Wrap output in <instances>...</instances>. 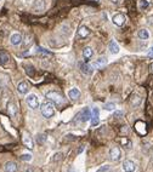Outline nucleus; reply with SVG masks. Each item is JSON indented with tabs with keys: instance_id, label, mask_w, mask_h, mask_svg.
I'll return each mask as SVG.
<instances>
[{
	"instance_id": "f257e3e1",
	"label": "nucleus",
	"mask_w": 153,
	"mask_h": 172,
	"mask_svg": "<svg viewBox=\"0 0 153 172\" xmlns=\"http://www.w3.org/2000/svg\"><path fill=\"white\" fill-rule=\"evenodd\" d=\"M45 97L47 98V101H50L52 104L57 105V107H59V105H62L63 102H64L63 96L60 92H57V91H49L45 95Z\"/></svg>"
},
{
	"instance_id": "f03ea898",
	"label": "nucleus",
	"mask_w": 153,
	"mask_h": 172,
	"mask_svg": "<svg viewBox=\"0 0 153 172\" xmlns=\"http://www.w3.org/2000/svg\"><path fill=\"white\" fill-rule=\"evenodd\" d=\"M40 112H42L43 117L49 119V118H52L55 115V107L50 101H45L42 104V107H40Z\"/></svg>"
},
{
	"instance_id": "7ed1b4c3",
	"label": "nucleus",
	"mask_w": 153,
	"mask_h": 172,
	"mask_svg": "<svg viewBox=\"0 0 153 172\" xmlns=\"http://www.w3.org/2000/svg\"><path fill=\"white\" fill-rule=\"evenodd\" d=\"M90 119H91V112L89 108H84L82 112H79L77 115V121H80V122H85Z\"/></svg>"
},
{
	"instance_id": "20e7f679",
	"label": "nucleus",
	"mask_w": 153,
	"mask_h": 172,
	"mask_svg": "<svg viewBox=\"0 0 153 172\" xmlns=\"http://www.w3.org/2000/svg\"><path fill=\"white\" fill-rule=\"evenodd\" d=\"M112 22H113V24L117 27H123L126 23V17L123 13H116V15H113V17H112Z\"/></svg>"
},
{
	"instance_id": "39448f33",
	"label": "nucleus",
	"mask_w": 153,
	"mask_h": 172,
	"mask_svg": "<svg viewBox=\"0 0 153 172\" xmlns=\"http://www.w3.org/2000/svg\"><path fill=\"white\" fill-rule=\"evenodd\" d=\"M27 103L32 109H38L39 108V100H38V97L33 93L27 96Z\"/></svg>"
},
{
	"instance_id": "423d86ee",
	"label": "nucleus",
	"mask_w": 153,
	"mask_h": 172,
	"mask_svg": "<svg viewBox=\"0 0 153 172\" xmlns=\"http://www.w3.org/2000/svg\"><path fill=\"white\" fill-rule=\"evenodd\" d=\"M90 33H91V30H90L89 27L82 26V27H80V28L78 29V32H77V37H78L79 39H85L86 37H89V35H90Z\"/></svg>"
},
{
	"instance_id": "0eeeda50",
	"label": "nucleus",
	"mask_w": 153,
	"mask_h": 172,
	"mask_svg": "<svg viewBox=\"0 0 153 172\" xmlns=\"http://www.w3.org/2000/svg\"><path fill=\"white\" fill-rule=\"evenodd\" d=\"M9 63H10V55L5 50H0V65L6 67Z\"/></svg>"
},
{
	"instance_id": "6e6552de",
	"label": "nucleus",
	"mask_w": 153,
	"mask_h": 172,
	"mask_svg": "<svg viewBox=\"0 0 153 172\" xmlns=\"http://www.w3.org/2000/svg\"><path fill=\"white\" fill-rule=\"evenodd\" d=\"M109 157L113 161H118L120 159V157H122V152H120L118 147H113V148H111V150H109Z\"/></svg>"
},
{
	"instance_id": "1a4fd4ad",
	"label": "nucleus",
	"mask_w": 153,
	"mask_h": 172,
	"mask_svg": "<svg viewBox=\"0 0 153 172\" xmlns=\"http://www.w3.org/2000/svg\"><path fill=\"white\" fill-rule=\"evenodd\" d=\"M136 170V165L135 162L131 160H125L123 162V171L124 172H134Z\"/></svg>"
},
{
	"instance_id": "9d476101",
	"label": "nucleus",
	"mask_w": 153,
	"mask_h": 172,
	"mask_svg": "<svg viewBox=\"0 0 153 172\" xmlns=\"http://www.w3.org/2000/svg\"><path fill=\"white\" fill-rule=\"evenodd\" d=\"M100 122V112H99V108H95L92 110V115H91V125L92 127L97 126Z\"/></svg>"
},
{
	"instance_id": "9b49d317",
	"label": "nucleus",
	"mask_w": 153,
	"mask_h": 172,
	"mask_svg": "<svg viewBox=\"0 0 153 172\" xmlns=\"http://www.w3.org/2000/svg\"><path fill=\"white\" fill-rule=\"evenodd\" d=\"M79 65H80V70H82L83 74H85V75L92 74V67L90 64H87L85 62V63H79Z\"/></svg>"
},
{
	"instance_id": "f8f14e48",
	"label": "nucleus",
	"mask_w": 153,
	"mask_h": 172,
	"mask_svg": "<svg viewBox=\"0 0 153 172\" xmlns=\"http://www.w3.org/2000/svg\"><path fill=\"white\" fill-rule=\"evenodd\" d=\"M10 43L12 45H20L22 43V35L20 34V33H13V34L10 37Z\"/></svg>"
},
{
	"instance_id": "ddd939ff",
	"label": "nucleus",
	"mask_w": 153,
	"mask_h": 172,
	"mask_svg": "<svg viewBox=\"0 0 153 172\" xmlns=\"http://www.w3.org/2000/svg\"><path fill=\"white\" fill-rule=\"evenodd\" d=\"M7 112H9L11 118H16V115H17V107H16V104L13 102L7 103Z\"/></svg>"
},
{
	"instance_id": "4468645a",
	"label": "nucleus",
	"mask_w": 153,
	"mask_h": 172,
	"mask_svg": "<svg viewBox=\"0 0 153 172\" xmlns=\"http://www.w3.org/2000/svg\"><path fill=\"white\" fill-rule=\"evenodd\" d=\"M22 141H23V144H25L28 149H33L34 148V144H33V141H32V138L29 137V135L25 133L22 137Z\"/></svg>"
},
{
	"instance_id": "2eb2a0df",
	"label": "nucleus",
	"mask_w": 153,
	"mask_h": 172,
	"mask_svg": "<svg viewBox=\"0 0 153 172\" xmlns=\"http://www.w3.org/2000/svg\"><path fill=\"white\" fill-rule=\"evenodd\" d=\"M17 90H18V92L22 93V95L28 93V91H29V85H28V83H26V81H21V83L18 84V86H17Z\"/></svg>"
},
{
	"instance_id": "dca6fc26",
	"label": "nucleus",
	"mask_w": 153,
	"mask_h": 172,
	"mask_svg": "<svg viewBox=\"0 0 153 172\" xmlns=\"http://www.w3.org/2000/svg\"><path fill=\"white\" fill-rule=\"evenodd\" d=\"M92 55H94V51H92V48H91L90 46L84 47V50H83V57H84L85 62L89 61V60L91 58V57H92Z\"/></svg>"
},
{
	"instance_id": "f3484780",
	"label": "nucleus",
	"mask_w": 153,
	"mask_h": 172,
	"mask_svg": "<svg viewBox=\"0 0 153 172\" xmlns=\"http://www.w3.org/2000/svg\"><path fill=\"white\" fill-rule=\"evenodd\" d=\"M4 170L6 172H16V171H17V164L13 162V161L6 162L5 166H4Z\"/></svg>"
},
{
	"instance_id": "a211bd4d",
	"label": "nucleus",
	"mask_w": 153,
	"mask_h": 172,
	"mask_svg": "<svg viewBox=\"0 0 153 172\" xmlns=\"http://www.w3.org/2000/svg\"><path fill=\"white\" fill-rule=\"evenodd\" d=\"M68 96H69L71 100L75 101V100H78V98H80V91L77 87H73V88H71L68 91Z\"/></svg>"
},
{
	"instance_id": "6ab92c4d",
	"label": "nucleus",
	"mask_w": 153,
	"mask_h": 172,
	"mask_svg": "<svg viewBox=\"0 0 153 172\" xmlns=\"http://www.w3.org/2000/svg\"><path fill=\"white\" fill-rule=\"evenodd\" d=\"M130 103H131V105H134V107H139V105L141 104V97L136 93H133L131 97H130Z\"/></svg>"
},
{
	"instance_id": "aec40b11",
	"label": "nucleus",
	"mask_w": 153,
	"mask_h": 172,
	"mask_svg": "<svg viewBox=\"0 0 153 172\" xmlns=\"http://www.w3.org/2000/svg\"><path fill=\"white\" fill-rule=\"evenodd\" d=\"M33 9L35 11H44L45 10V1L44 0H35Z\"/></svg>"
},
{
	"instance_id": "412c9836",
	"label": "nucleus",
	"mask_w": 153,
	"mask_h": 172,
	"mask_svg": "<svg viewBox=\"0 0 153 172\" xmlns=\"http://www.w3.org/2000/svg\"><path fill=\"white\" fill-rule=\"evenodd\" d=\"M108 48H109V51L113 53V55H117V53H119V46H118V44L116 43V40H111V43H109V46H108Z\"/></svg>"
},
{
	"instance_id": "4be33fe9",
	"label": "nucleus",
	"mask_w": 153,
	"mask_h": 172,
	"mask_svg": "<svg viewBox=\"0 0 153 172\" xmlns=\"http://www.w3.org/2000/svg\"><path fill=\"white\" fill-rule=\"evenodd\" d=\"M106 64H107V58H106V57H100V58L96 60V62L94 63L95 67H96V68H100V69L103 68Z\"/></svg>"
},
{
	"instance_id": "5701e85b",
	"label": "nucleus",
	"mask_w": 153,
	"mask_h": 172,
	"mask_svg": "<svg viewBox=\"0 0 153 172\" xmlns=\"http://www.w3.org/2000/svg\"><path fill=\"white\" fill-rule=\"evenodd\" d=\"M137 37L141 39V40H147L148 38H149V33H148V30L147 29H140L139 32H137Z\"/></svg>"
},
{
	"instance_id": "b1692460",
	"label": "nucleus",
	"mask_w": 153,
	"mask_h": 172,
	"mask_svg": "<svg viewBox=\"0 0 153 172\" xmlns=\"http://www.w3.org/2000/svg\"><path fill=\"white\" fill-rule=\"evenodd\" d=\"M139 9L141 11H145V10H147L148 7H149V1L148 0H139Z\"/></svg>"
},
{
	"instance_id": "393cba45",
	"label": "nucleus",
	"mask_w": 153,
	"mask_h": 172,
	"mask_svg": "<svg viewBox=\"0 0 153 172\" xmlns=\"http://www.w3.org/2000/svg\"><path fill=\"white\" fill-rule=\"evenodd\" d=\"M120 144H122L124 148H131V145H133L131 141L129 140L128 137H122V138H120Z\"/></svg>"
},
{
	"instance_id": "a878e982",
	"label": "nucleus",
	"mask_w": 153,
	"mask_h": 172,
	"mask_svg": "<svg viewBox=\"0 0 153 172\" xmlns=\"http://www.w3.org/2000/svg\"><path fill=\"white\" fill-rule=\"evenodd\" d=\"M37 52H38V53H40V55H45V56H47V55H49V56H51V55H52V52L47 51V50H45V48L40 47V46L37 48Z\"/></svg>"
},
{
	"instance_id": "bb28decb",
	"label": "nucleus",
	"mask_w": 153,
	"mask_h": 172,
	"mask_svg": "<svg viewBox=\"0 0 153 172\" xmlns=\"http://www.w3.org/2000/svg\"><path fill=\"white\" fill-rule=\"evenodd\" d=\"M63 159V154L62 153H56L54 155V158H52V161L54 162H57V161H61Z\"/></svg>"
},
{
	"instance_id": "cd10ccee",
	"label": "nucleus",
	"mask_w": 153,
	"mask_h": 172,
	"mask_svg": "<svg viewBox=\"0 0 153 172\" xmlns=\"http://www.w3.org/2000/svg\"><path fill=\"white\" fill-rule=\"evenodd\" d=\"M26 73L29 77H34V68L32 65H28V67H26Z\"/></svg>"
},
{
	"instance_id": "c85d7f7f",
	"label": "nucleus",
	"mask_w": 153,
	"mask_h": 172,
	"mask_svg": "<svg viewBox=\"0 0 153 172\" xmlns=\"http://www.w3.org/2000/svg\"><path fill=\"white\" fill-rule=\"evenodd\" d=\"M104 109H106V110H114L116 109V104L114 103H106V104H104Z\"/></svg>"
},
{
	"instance_id": "c756f323",
	"label": "nucleus",
	"mask_w": 153,
	"mask_h": 172,
	"mask_svg": "<svg viewBox=\"0 0 153 172\" xmlns=\"http://www.w3.org/2000/svg\"><path fill=\"white\" fill-rule=\"evenodd\" d=\"M120 133H122V135H128L129 133V128H128V126L126 125H122V126H120Z\"/></svg>"
},
{
	"instance_id": "7c9ffc66",
	"label": "nucleus",
	"mask_w": 153,
	"mask_h": 172,
	"mask_svg": "<svg viewBox=\"0 0 153 172\" xmlns=\"http://www.w3.org/2000/svg\"><path fill=\"white\" fill-rule=\"evenodd\" d=\"M21 160H23V161H30L32 160V155L30 154H23L22 157H21Z\"/></svg>"
},
{
	"instance_id": "2f4dec72",
	"label": "nucleus",
	"mask_w": 153,
	"mask_h": 172,
	"mask_svg": "<svg viewBox=\"0 0 153 172\" xmlns=\"http://www.w3.org/2000/svg\"><path fill=\"white\" fill-rule=\"evenodd\" d=\"M37 140H38V142H39V143H43V142L46 140V136H45V135H40V136H38Z\"/></svg>"
},
{
	"instance_id": "473e14b6",
	"label": "nucleus",
	"mask_w": 153,
	"mask_h": 172,
	"mask_svg": "<svg viewBox=\"0 0 153 172\" xmlns=\"http://www.w3.org/2000/svg\"><path fill=\"white\" fill-rule=\"evenodd\" d=\"M109 170V166L108 165H106V166H102L99 171H96V172H106V171H108Z\"/></svg>"
},
{
	"instance_id": "72a5a7b5",
	"label": "nucleus",
	"mask_w": 153,
	"mask_h": 172,
	"mask_svg": "<svg viewBox=\"0 0 153 172\" xmlns=\"http://www.w3.org/2000/svg\"><path fill=\"white\" fill-rule=\"evenodd\" d=\"M123 117V113L122 112H116L114 113V118H122Z\"/></svg>"
},
{
	"instance_id": "f704fd0d",
	"label": "nucleus",
	"mask_w": 153,
	"mask_h": 172,
	"mask_svg": "<svg viewBox=\"0 0 153 172\" xmlns=\"http://www.w3.org/2000/svg\"><path fill=\"white\" fill-rule=\"evenodd\" d=\"M112 3H114V4H119V3H122L123 0H111Z\"/></svg>"
},
{
	"instance_id": "c9c22d12",
	"label": "nucleus",
	"mask_w": 153,
	"mask_h": 172,
	"mask_svg": "<svg viewBox=\"0 0 153 172\" xmlns=\"http://www.w3.org/2000/svg\"><path fill=\"white\" fill-rule=\"evenodd\" d=\"M148 57H149V58H153V51L151 53H148Z\"/></svg>"
},
{
	"instance_id": "e433bc0d",
	"label": "nucleus",
	"mask_w": 153,
	"mask_h": 172,
	"mask_svg": "<svg viewBox=\"0 0 153 172\" xmlns=\"http://www.w3.org/2000/svg\"><path fill=\"white\" fill-rule=\"evenodd\" d=\"M149 69H151V72L153 73V63H151V65H149Z\"/></svg>"
},
{
	"instance_id": "4c0bfd02",
	"label": "nucleus",
	"mask_w": 153,
	"mask_h": 172,
	"mask_svg": "<svg viewBox=\"0 0 153 172\" xmlns=\"http://www.w3.org/2000/svg\"><path fill=\"white\" fill-rule=\"evenodd\" d=\"M25 172H34V171H33V170H32V168H28V170H26Z\"/></svg>"
},
{
	"instance_id": "58836bf2",
	"label": "nucleus",
	"mask_w": 153,
	"mask_h": 172,
	"mask_svg": "<svg viewBox=\"0 0 153 172\" xmlns=\"http://www.w3.org/2000/svg\"><path fill=\"white\" fill-rule=\"evenodd\" d=\"M94 1H100V0H94Z\"/></svg>"
},
{
	"instance_id": "ea45409f",
	"label": "nucleus",
	"mask_w": 153,
	"mask_h": 172,
	"mask_svg": "<svg viewBox=\"0 0 153 172\" xmlns=\"http://www.w3.org/2000/svg\"><path fill=\"white\" fill-rule=\"evenodd\" d=\"M152 51H153V46H152Z\"/></svg>"
},
{
	"instance_id": "a19ab883",
	"label": "nucleus",
	"mask_w": 153,
	"mask_h": 172,
	"mask_svg": "<svg viewBox=\"0 0 153 172\" xmlns=\"http://www.w3.org/2000/svg\"><path fill=\"white\" fill-rule=\"evenodd\" d=\"M73 172H74V171H73Z\"/></svg>"
}]
</instances>
